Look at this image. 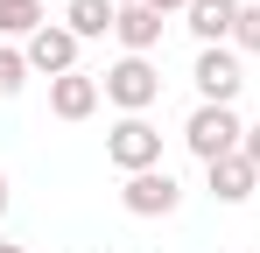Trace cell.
Returning a JSON list of instances; mask_svg holds the SVG:
<instances>
[{
    "instance_id": "1",
    "label": "cell",
    "mask_w": 260,
    "mask_h": 253,
    "mask_svg": "<svg viewBox=\"0 0 260 253\" xmlns=\"http://www.w3.org/2000/svg\"><path fill=\"white\" fill-rule=\"evenodd\" d=\"M183 141H190V155H197V162L211 169V162H225V155H239L246 126H239L232 106H197V113L183 120Z\"/></svg>"
},
{
    "instance_id": "2",
    "label": "cell",
    "mask_w": 260,
    "mask_h": 253,
    "mask_svg": "<svg viewBox=\"0 0 260 253\" xmlns=\"http://www.w3.org/2000/svg\"><path fill=\"white\" fill-rule=\"evenodd\" d=\"M106 162L141 176V169H162V134L148 126V113H120V126L106 134Z\"/></svg>"
},
{
    "instance_id": "3",
    "label": "cell",
    "mask_w": 260,
    "mask_h": 253,
    "mask_svg": "<svg viewBox=\"0 0 260 253\" xmlns=\"http://www.w3.org/2000/svg\"><path fill=\"white\" fill-rule=\"evenodd\" d=\"M99 91H106L120 113H148V106L162 99V71H155L148 56H120V64L99 78Z\"/></svg>"
},
{
    "instance_id": "4",
    "label": "cell",
    "mask_w": 260,
    "mask_h": 253,
    "mask_svg": "<svg viewBox=\"0 0 260 253\" xmlns=\"http://www.w3.org/2000/svg\"><path fill=\"white\" fill-rule=\"evenodd\" d=\"M120 204H127L134 218H169V211L183 204V183H176L169 169H141V176L120 183Z\"/></svg>"
},
{
    "instance_id": "5",
    "label": "cell",
    "mask_w": 260,
    "mask_h": 253,
    "mask_svg": "<svg viewBox=\"0 0 260 253\" xmlns=\"http://www.w3.org/2000/svg\"><path fill=\"white\" fill-rule=\"evenodd\" d=\"M190 78H197V99H204V106H232V99H239V56H232V49H225V42H218V49H197V71H190Z\"/></svg>"
},
{
    "instance_id": "6",
    "label": "cell",
    "mask_w": 260,
    "mask_h": 253,
    "mask_svg": "<svg viewBox=\"0 0 260 253\" xmlns=\"http://www.w3.org/2000/svg\"><path fill=\"white\" fill-rule=\"evenodd\" d=\"M21 56H28V71H43V78H71V71H78V36L43 21V28L28 36V49H21Z\"/></svg>"
},
{
    "instance_id": "7",
    "label": "cell",
    "mask_w": 260,
    "mask_h": 253,
    "mask_svg": "<svg viewBox=\"0 0 260 253\" xmlns=\"http://www.w3.org/2000/svg\"><path fill=\"white\" fill-rule=\"evenodd\" d=\"M239 7H246V0H190V7H183V14H190V36L204 42V49L232 42V28H239Z\"/></svg>"
},
{
    "instance_id": "8",
    "label": "cell",
    "mask_w": 260,
    "mask_h": 253,
    "mask_svg": "<svg viewBox=\"0 0 260 253\" xmlns=\"http://www.w3.org/2000/svg\"><path fill=\"white\" fill-rule=\"evenodd\" d=\"M99 78H85V71H71V78H49V113L56 120H91L99 113Z\"/></svg>"
},
{
    "instance_id": "9",
    "label": "cell",
    "mask_w": 260,
    "mask_h": 253,
    "mask_svg": "<svg viewBox=\"0 0 260 253\" xmlns=\"http://www.w3.org/2000/svg\"><path fill=\"white\" fill-rule=\"evenodd\" d=\"M204 183H211L218 204H246V197H260V169L246 162V155H225V162L204 169Z\"/></svg>"
},
{
    "instance_id": "10",
    "label": "cell",
    "mask_w": 260,
    "mask_h": 253,
    "mask_svg": "<svg viewBox=\"0 0 260 253\" xmlns=\"http://www.w3.org/2000/svg\"><path fill=\"white\" fill-rule=\"evenodd\" d=\"M113 36L127 42V56H148V49L162 42V14H155L148 0H127V7H120V21H113Z\"/></svg>"
},
{
    "instance_id": "11",
    "label": "cell",
    "mask_w": 260,
    "mask_h": 253,
    "mask_svg": "<svg viewBox=\"0 0 260 253\" xmlns=\"http://www.w3.org/2000/svg\"><path fill=\"white\" fill-rule=\"evenodd\" d=\"M113 21H120V7H113V0H71V7H63V28H71L78 42L113 36Z\"/></svg>"
},
{
    "instance_id": "12",
    "label": "cell",
    "mask_w": 260,
    "mask_h": 253,
    "mask_svg": "<svg viewBox=\"0 0 260 253\" xmlns=\"http://www.w3.org/2000/svg\"><path fill=\"white\" fill-rule=\"evenodd\" d=\"M43 28V0H0V36H36Z\"/></svg>"
},
{
    "instance_id": "13",
    "label": "cell",
    "mask_w": 260,
    "mask_h": 253,
    "mask_svg": "<svg viewBox=\"0 0 260 253\" xmlns=\"http://www.w3.org/2000/svg\"><path fill=\"white\" fill-rule=\"evenodd\" d=\"M21 84H28V56H21V49H7V42H0V99H14V91H21Z\"/></svg>"
},
{
    "instance_id": "14",
    "label": "cell",
    "mask_w": 260,
    "mask_h": 253,
    "mask_svg": "<svg viewBox=\"0 0 260 253\" xmlns=\"http://www.w3.org/2000/svg\"><path fill=\"white\" fill-rule=\"evenodd\" d=\"M232 49L260 56V7H239V28H232Z\"/></svg>"
},
{
    "instance_id": "15",
    "label": "cell",
    "mask_w": 260,
    "mask_h": 253,
    "mask_svg": "<svg viewBox=\"0 0 260 253\" xmlns=\"http://www.w3.org/2000/svg\"><path fill=\"white\" fill-rule=\"evenodd\" d=\"M239 155H246V162L260 169V126H246V141H239Z\"/></svg>"
},
{
    "instance_id": "16",
    "label": "cell",
    "mask_w": 260,
    "mask_h": 253,
    "mask_svg": "<svg viewBox=\"0 0 260 253\" xmlns=\"http://www.w3.org/2000/svg\"><path fill=\"white\" fill-rule=\"evenodd\" d=\"M148 7H155V14H176V7H190V0H148Z\"/></svg>"
},
{
    "instance_id": "17",
    "label": "cell",
    "mask_w": 260,
    "mask_h": 253,
    "mask_svg": "<svg viewBox=\"0 0 260 253\" xmlns=\"http://www.w3.org/2000/svg\"><path fill=\"white\" fill-rule=\"evenodd\" d=\"M0 211H7V176H0Z\"/></svg>"
},
{
    "instance_id": "18",
    "label": "cell",
    "mask_w": 260,
    "mask_h": 253,
    "mask_svg": "<svg viewBox=\"0 0 260 253\" xmlns=\"http://www.w3.org/2000/svg\"><path fill=\"white\" fill-rule=\"evenodd\" d=\"M0 253H21V246H14V239H0Z\"/></svg>"
}]
</instances>
